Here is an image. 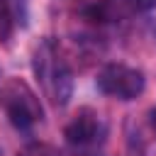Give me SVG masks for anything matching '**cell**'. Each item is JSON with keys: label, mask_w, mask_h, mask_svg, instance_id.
<instances>
[{"label": "cell", "mask_w": 156, "mask_h": 156, "mask_svg": "<svg viewBox=\"0 0 156 156\" xmlns=\"http://www.w3.org/2000/svg\"><path fill=\"white\" fill-rule=\"evenodd\" d=\"M144 73L139 68L124 66V63H107L98 73V90L102 95L117 98V100H134L144 93Z\"/></svg>", "instance_id": "3"}, {"label": "cell", "mask_w": 156, "mask_h": 156, "mask_svg": "<svg viewBox=\"0 0 156 156\" xmlns=\"http://www.w3.org/2000/svg\"><path fill=\"white\" fill-rule=\"evenodd\" d=\"M32 68L34 76L41 85V93L54 102V105H66L73 90V78L71 71L66 66V61L61 58V54L56 51V46L46 39L37 46L34 58H32Z\"/></svg>", "instance_id": "1"}, {"label": "cell", "mask_w": 156, "mask_h": 156, "mask_svg": "<svg viewBox=\"0 0 156 156\" xmlns=\"http://www.w3.org/2000/svg\"><path fill=\"white\" fill-rule=\"evenodd\" d=\"M156 7V0H100L90 7V17L95 22H122Z\"/></svg>", "instance_id": "4"}, {"label": "cell", "mask_w": 156, "mask_h": 156, "mask_svg": "<svg viewBox=\"0 0 156 156\" xmlns=\"http://www.w3.org/2000/svg\"><path fill=\"white\" fill-rule=\"evenodd\" d=\"M0 107L17 129H32L37 122H41L44 115L37 93L20 78H7L0 85Z\"/></svg>", "instance_id": "2"}, {"label": "cell", "mask_w": 156, "mask_h": 156, "mask_svg": "<svg viewBox=\"0 0 156 156\" xmlns=\"http://www.w3.org/2000/svg\"><path fill=\"white\" fill-rule=\"evenodd\" d=\"M154 127H156V112H154Z\"/></svg>", "instance_id": "7"}, {"label": "cell", "mask_w": 156, "mask_h": 156, "mask_svg": "<svg viewBox=\"0 0 156 156\" xmlns=\"http://www.w3.org/2000/svg\"><path fill=\"white\" fill-rule=\"evenodd\" d=\"M63 136L71 146H90L102 136V122L98 117V112H93L90 107H83L63 129Z\"/></svg>", "instance_id": "5"}, {"label": "cell", "mask_w": 156, "mask_h": 156, "mask_svg": "<svg viewBox=\"0 0 156 156\" xmlns=\"http://www.w3.org/2000/svg\"><path fill=\"white\" fill-rule=\"evenodd\" d=\"M15 32V12L7 0H0V44H7Z\"/></svg>", "instance_id": "6"}]
</instances>
